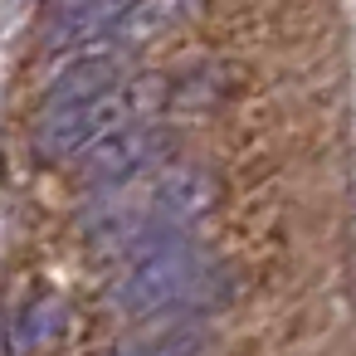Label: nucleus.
Returning a JSON list of instances; mask_svg holds the SVG:
<instances>
[{
  "instance_id": "1",
  "label": "nucleus",
  "mask_w": 356,
  "mask_h": 356,
  "mask_svg": "<svg viewBox=\"0 0 356 356\" xmlns=\"http://www.w3.org/2000/svg\"><path fill=\"white\" fill-rule=\"evenodd\" d=\"M156 88H161V83H152V79H132V83L118 79L113 88H103V93H93V98L44 108V118H40V127H35V152H40L44 161H64V156L83 152L93 137H103V132H113V127H122V122L152 118V108L161 103Z\"/></svg>"
},
{
  "instance_id": "2",
  "label": "nucleus",
  "mask_w": 356,
  "mask_h": 356,
  "mask_svg": "<svg viewBox=\"0 0 356 356\" xmlns=\"http://www.w3.org/2000/svg\"><path fill=\"white\" fill-rule=\"evenodd\" d=\"M210 259L195 239L186 234H166L147 249H137V259L127 264V273L113 288V302L122 312H161V307H181L186 298H195L205 288Z\"/></svg>"
},
{
  "instance_id": "3",
  "label": "nucleus",
  "mask_w": 356,
  "mask_h": 356,
  "mask_svg": "<svg viewBox=\"0 0 356 356\" xmlns=\"http://www.w3.org/2000/svg\"><path fill=\"white\" fill-rule=\"evenodd\" d=\"M210 205H215V176L200 171V166H171L132 205V215H137L132 249H147V244H156L166 234H186Z\"/></svg>"
},
{
  "instance_id": "4",
  "label": "nucleus",
  "mask_w": 356,
  "mask_h": 356,
  "mask_svg": "<svg viewBox=\"0 0 356 356\" xmlns=\"http://www.w3.org/2000/svg\"><path fill=\"white\" fill-rule=\"evenodd\" d=\"M166 147V132L152 127L147 118L142 122H122L103 137H93L79 156V186L88 191H108V186H127L132 176H142Z\"/></svg>"
},
{
  "instance_id": "5",
  "label": "nucleus",
  "mask_w": 356,
  "mask_h": 356,
  "mask_svg": "<svg viewBox=\"0 0 356 356\" xmlns=\"http://www.w3.org/2000/svg\"><path fill=\"white\" fill-rule=\"evenodd\" d=\"M200 10H205V0H127V6L108 20L103 40L118 44V49H142L152 40L191 25Z\"/></svg>"
},
{
  "instance_id": "6",
  "label": "nucleus",
  "mask_w": 356,
  "mask_h": 356,
  "mask_svg": "<svg viewBox=\"0 0 356 356\" xmlns=\"http://www.w3.org/2000/svg\"><path fill=\"white\" fill-rule=\"evenodd\" d=\"M127 0H54V15L44 25V49H74L88 40H103L108 20Z\"/></svg>"
},
{
  "instance_id": "7",
  "label": "nucleus",
  "mask_w": 356,
  "mask_h": 356,
  "mask_svg": "<svg viewBox=\"0 0 356 356\" xmlns=\"http://www.w3.org/2000/svg\"><path fill=\"white\" fill-rule=\"evenodd\" d=\"M118 79H122V59H118V54H83L79 64H69V69L54 79V88H49V108H59V103H79V98H93V93L113 88Z\"/></svg>"
},
{
  "instance_id": "8",
  "label": "nucleus",
  "mask_w": 356,
  "mask_h": 356,
  "mask_svg": "<svg viewBox=\"0 0 356 356\" xmlns=\"http://www.w3.org/2000/svg\"><path fill=\"white\" fill-rule=\"evenodd\" d=\"M127 356H205V341L195 332H171V337H161L142 351H127Z\"/></svg>"
},
{
  "instance_id": "9",
  "label": "nucleus",
  "mask_w": 356,
  "mask_h": 356,
  "mask_svg": "<svg viewBox=\"0 0 356 356\" xmlns=\"http://www.w3.org/2000/svg\"><path fill=\"white\" fill-rule=\"evenodd\" d=\"M10 6H25V0H10Z\"/></svg>"
}]
</instances>
